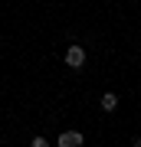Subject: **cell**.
Returning a JSON list of instances; mask_svg holds the SVG:
<instances>
[{
    "mask_svg": "<svg viewBox=\"0 0 141 147\" xmlns=\"http://www.w3.org/2000/svg\"><path fill=\"white\" fill-rule=\"evenodd\" d=\"M82 62H85V49H82V46H69V49H66V65H69V69H79Z\"/></svg>",
    "mask_w": 141,
    "mask_h": 147,
    "instance_id": "cell-1",
    "label": "cell"
},
{
    "mask_svg": "<svg viewBox=\"0 0 141 147\" xmlns=\"http://www.w3.org/2000/svg\"><path fill=\"white\" fill-rule=\"evenodd\" d=\"M99 105H102V111H115V108H118V98H115V92H105Z\"/></svg>",
    "mask_w": 141,
    "mask_h": 147,
    "instance_id": "cell-3",
    "label": "cell"
},
{
    "mask_svg": "<svg viewBox=\"0 0 141 147\" xmlns=\"http://www.w3.org/2000/svg\"><path fill=\"white\" fill-rule=\"evenodd\" d=\"M82 144V134L79 131H63L59 134V147H79Z\"/></svg>",
    "mask_w": 141,
    "mask_h": 147,
    "instance_id": "cell-2",
    "label": "cell"
}]
</instances>
